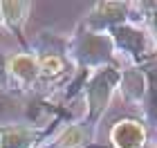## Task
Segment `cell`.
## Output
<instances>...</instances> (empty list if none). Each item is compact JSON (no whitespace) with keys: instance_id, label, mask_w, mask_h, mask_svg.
<instances>
[{"instance_id":"cell-3","label":"cell","mask_w":157,"mask_h":148,"mask_svg":"<svg viewBox=\"0 0 157 148\" xmlns=\"http://www.w3.org/2000/svg\"><path fill=\"white\" fill-rule=\"evenodd\" d=\"M117 81V74L115 72H99L94 79L88 83V110H90V119H97L99 115L103 112V108L108 105V99L112 94V85Z\"/></svg>"},{"instance_id":"cell-10","label":"cell","mask_w":157,"mask_h":148,"mask_svg":"<svg viewBox=\"0 0 157 148\" xmlns=\"http://www.w3.org/2000/svg\"><path fill=\"white\" fill-rule=\"evenodd\" d=\"M5 25V20H2V11H0V27H2Z\"/></svg>"},{"instance_id":"cell-2","label":"cell","mask_w":157,"mask_h":148,"mask_svg":"<svg viewBox=\"0 0 157 148\" xmlns=\"http://www.w3.org/2000/svg\"><path fill=\"white\" fill-rule=\"evenodd\" d=\"M56 126L49 123L47 128L38 126H5L0 128V148H38L43 146V137Z\"/></svg>"},{"instance_id":"cell-1","label":"cell","mask_w":157,"mask_h":148,"mask_svg":"<svg viewBox=\"0 0 157 148\" xmlns=\"http://www.w3.org/2000/svg\"><path fill=\"white\" fill-rule=\"evenodd\" d=\"M7 72H9V90L23 92V90L36 88L40 81V67L34 52H16L7 59Z\"/></svg>"},{"instance_id":"cell-7","label":"cell","mask_w":157,"mask_h":148,"mask_svg":"<svg viewBox=\"0 0 157 148\" xmlns=\"http://www.w3.org/2000/svg\"><path fill=\"white\" fill-rule=\"evenodd\" d=\"M40 67V81H59L70 72V59L63 52L36 54Z\"/></svg>"},{"instance_id":"cell-4","label":"cell","mask_w":157,"mask_h":148,"mask_svg":"<svg viewBox=\"0 0 157 148\" xmlns=\"http://www.w3.org/2000/svg\"><path fill=\"white\" fill-rule=\"evenodd\" d=\"M0 11H2L5 27L20 40V52H32L25 40V23L29 18L32 2H23V0H18V2H0Z\"/></svg>"},{"instance_id":"cell-6","label":"cell","mask_w":157,"mask_h":148,"mask_svg":"<svg viewBox=\"0 0 157 148\" xmlns=\"http://www.w3.org/2000/svg\"><path fill=\"white\" fill-rule=\"evenodd\" d=\"M88 142H90V126L81 121V123H70L52 142H45L38 148H83Z\"/></svg>"},{"instance_id":"cell-8","label":"cell","mask_w":157,"mask_h":148,"mask_svg":"<svg viewBox=\"0 0 157 148\" xmlns=\"http://www.w3.org/2000/svg\"><path fill=\"white\" fill-rule=\"evenodd\" d=\"M128 7L126 5H121V2H99L94 7V11H92V16H90V23L92 25H105V23H115V20L119 18H124V13H126Z\"/></svg>"},{"instance_id":"cell-5","label":"cell","mask_w":157,"mask_h":148,"mask_svg":"<svg viewBox=\"0 0 157 148\" xmlns=\"http://www.w3.org/2000/svg\"><path fill=\"white\" fill-rule=\"evenodd\" d=\"M110 139L117 148H141L146 142V130L141 123L124 119L110 130Z\"/></svg>"},{"instance_id":"cell-9","label":"cell","mask_w":157,"mask_h":148,"mask_svg":"<svg viewBox=\"0 0 157 148\" xmlns=\"http://www.w3.org/2000/svg\"><path fill=\"white\" fill-rule=\"evenodd\" d=\"M7 56L2 49H0V88L2 90H9V72H7Z\"/></svg>"}]
</instances>
